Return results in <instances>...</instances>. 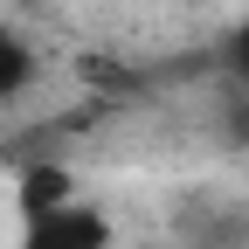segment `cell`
<instances>
[{"label":"cell","mask_w":249,"mask_h":249,"mask_svg":"<svg viewBox=\"0 0 249 249\" xmlns=\"http://www.w3.org/2000/svg\"><path fill=\"white\" fill-rule=\"evenodd\" d=\"M14 249H111V222L90 201H62V208L35 214V222H21Z\"/></svg>","instance_id":"1"},{"label":"cell","mask_w":249,"mask_h":249,"mask_svg":"<svg viewBox=\"0 0 249 249\" xmlns=\"http://www.w3.org/2000/svg\"><path fill=\"white\" fill-rule=\"evenodd\" d=\"M14 201H21V222H35V214L62 208V201H76V180L62 160H28L21 166V187H14Z\"/></svg>","instance_id":"2"},{"label":"cell","mask_w":249,"mask_h":249,"mask_svg":"<svg viewBox=\"0 0 249 249\" xmlns=\"http://www.w3.org/2000/svg\"><path fill=\"white\" fill-rule=\"evenodd\" d=\"M35 76H42V55L28 49V35H21V28H7V21H0V104L28 97V90H35Z\"/></svg>","instance_id":"3"},{"label":"cell","mask_w":249,"mask_h":249,"mask_svg":"<svg viewBox=\"0 0 249 249\" xmlns=\"http://www.w3.org/2000/svg\"><path fill=\"white\" fill-rule=\"evenodd\" d=\"M229 76L249 90V14H242V28H235V35H229Z\"/></svg>","instance_id":"4"}]
</instances>
